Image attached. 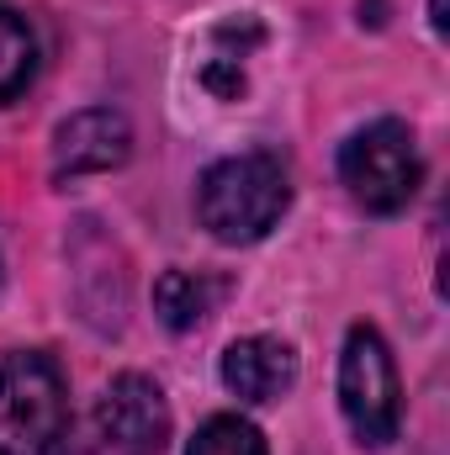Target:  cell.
Here are the masks:
<instances>
[{
	"label": "cell",
	"instance_id": "cell-1",
	"mask_svg": "<svg viewBox=\"0 0 450 455\" xmlns=\"http://www.w3.org/2000/svg\"><path fill=\"white\" fill-rule=\"evenodd\" d=\"M292 207V180L276 154H233L218 159L197 186L202 228L223 243H254Z\"/></svg>",
	"mask_w": 450,
	"mask_h": 455
},
{
	"label": "cell",
	"instance_id": "cell-2",
	"mask_svg": "<svg viewBox=\"0 0 450 455\" xmlns=\"http://www.w3.org/2000/svg\"><path fill=\"white\" fill-rule=\"evenodd\" d=\"M0 455H69L64 371L43 349L0 355Z\"/></svg>",
	"mask_w": 450,
	"mask_h": 455
},
{
	"label": "cell",
	"instance_id": "cell-3",
	"mask_svg": "<svg viewBox=\"0 0 450 455\" xmlns=\"http://www.w3.org/2000/svg\"><path fill=\"white\" fill-rule=\"evenodd\" d=\"M339 175L350 186V196L376 212V218H392L414 202L419 180H424V164H419V143L408 132V122L398 116H382L371 127H360L344 148H339Z\"/></svg>",
	"mask_w": 450,
	"mask_h": 455
},
{
	"label": "cell",
	"instance_id": "cell-4",
	"mask_svg": "<svg viewBox=\"0 0 450 455\" xmlns=\"http://www.w3.org/2000/svg\"><path fill=\"white\" fill-rule=\"evenodd\" d=\"M339 408H344V419H350L360 445L382 451V445L398 440L403 387H398L392 349L371 323H355L350 339H344V355H339Z\"/></svg>",
	"mask_w": 450,
	"mask_h": 455
},
{
	"label": "cell",
	"instance_id": "cell-5",
	"mask_svg": "<svg viewBox=\"0 0 450 455\" xmlns=\"http://www.w3.org/2000/svg\"><path fill=\"white\" fill-rule=\"evenodd\" d=\"M170 440V403L165 392L127 371L112 376L107 392L91 408V429H85V455H159Z\"/></svg>",
	"mask_w": 450,
	"mask_h": 455
},
{
	"label": "cell",
	"instance_id": "cell-6",
	"mask_svg": "<svg viewBox=\"0 0 450 455\" xmlns=\"http://www.w3.org/2000/svg\"><path fill=\"white\" fill-rule=\"evenodd\" d=\"M127 154H133V127L112 107H85V112L64 116L53 132V175L59 180L117 170Z\"/></svg>",
	"mask_w": 450,
	"mask_h": 455
},
{
	"label": "cell",
	"instance_id": "cell-7",
	"mask_svg": "<svg viewBox=\"0 0 450 455\" xmlns=\"http://www.w3.org/2000/svg\"><path fill=\"white\" fill-rule=\"evenodd\" d=\"M223 387L238 403H276L297 387V349L270 334L233 339L223 355Z\"/></svg>",
	"mask_w": 450,
	"mask_h": 455
},
{
	"label": "cell",
	"instance_id": "cell-8",
	"mask_svg": "<svg viewBox=\"0 0 450 455\" xmlns=\"http://www.w3.org/2000/svg\"><path fill=\"white\" fill-rule=\"evenodd\" d=\"M260 21L254 16H233L223 21L218 32H213V43H207V59H202V85L213 91V96H223L233 101L238 91H244V59L260 48Z\"/></svg>",
	"mask_w": 450,
	"mask_h": 455
},
{
	"label": "cell",
	"instance_id": "cell-9",
	"mask_svg": "<svg viewBox=\"0 0 450 455\" xmlns=\"http://www.w3.org/2000/svg\"><path fill=\"white\" fill-rule=\"evenodd\" d=\"M218 297H223V281H213V275H202V270H165L159 286H154V307H159V318H165L175 334L197 329V323L218 307Z\"/></svg>",
	"mask_w": 450,
	"mask_h": 455
},
{
	"label": "cell",
	"instance_id": "cell-10",
	"mask_svg": "<svg viewBox=\"0 0 450 455\" xmlns=\"http://www.w3.org/2000/svg\"><path fill=\"white\" fill-rule=\"evenodd\" d=\"M32 75H37V37L11 5H0V107L16 101L32 85Z\"/></svg>",
	"mask_w": 450,
	"mask_h": 455
},
{
	"label": "cell",
	"instance_id": "cell-11",
	"mask_svg": "<svg viewBox=\"0 0 450 455\" xmlns=\"http://www.w3.org/2000/svg\"><path fill=\"white\" fill-rule=\"evenodd\" d=\"M186 455H270V451H265V435H260L249 419L218 413V419H207V424L197 429V440H191Z\"/></svg>",
	"mask_w": 450,
	"mask_h": 455
},
{
	"label": "cell",
	"instance_id": "cell-12",
	"mask_svg": "<svg viewBox=\"0 0 450 455\" xmlns=\"http://www.w3.org/2000/svg\"><path fill=\"white\" fill-rule=\"evenodd\" d=\"M430 21H435V27L446 32V21H450V16H446V0H430Z\"/></svg>",
	"mask_w": 450,
	"mask_h": 455
}]
</instances>
